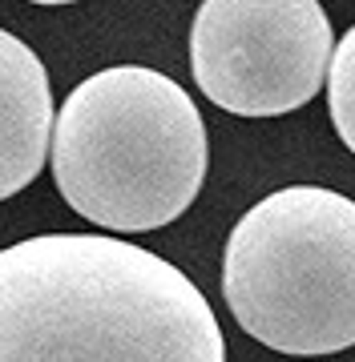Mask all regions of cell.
I'll use <instances>...</instances> for the list:
<instances>
[{
    "instance_id": "5",
    "label": "cell",
    "mask_w": 355,
    "mask_h": 362,
    "mask_svg": "<svg viewBox=\"0 0 355 362\" xmlns=\"http://www.w3.org/2000/svg\"><path fill=\"white\" fill-rule=\"evenodd\" d=\"M53 145V93L40 57L0 28V202L37 181Z\"/></svg>"
},
{
    "instance_id": "4",
    "label": "cell",
    "mask_w": 355,
    "mask_h": 362,
    "mask_svg": "<svg viewBox=\"0 0 355 362\" xmlns=\"http://www.w3.org/2000/svg\"><path fill=\"white\" fill-rule=\"evenodd\" d=\"M335 52L319 0H202L190 73L202 97L238 117H283L319 97Z\"/></svg>"
},
{
    "instance_id": "3",
    "label": "cell",
    "mask_w": 355,
    "mask_h": 362,
    "mask_svg": "<svg viewBox=\"0 0 355 362\" xmlns=\"http://www.w3.org/2000/svg\"><path fill=\"white\" fill-rule=\"evenodd\" d=\"M222 298L254 342L291 358L355 346V202L287 185L238 218L222 254Z\"/></svg>"
},
{
    "instance_id": "2",
    "label": "cell",
    "mask_w": 355,
    "mask_h": 362,
    "mask_svg": "<svg viewBox=\"0 0 355 362\" xmlns=\"http://www.w3.org/2000/svg\"><path fill=\"white\" fill-rule=\"evenodd\" d=\"M206 121L194 97L150 65L101 69L65 97L53 121L57 194L113 233L162 230L206 181Z\"/></svg>"
},
{
    "instance_id": "7",
    "label": "cell",
    "mask_w": 355,
    "mask_h": 362,
    "mask_svg": "<svg viewBox=\"0 0 355 362\" xmlns=\"http://www.w3.org/2000/svg\"><path fill=\"white\" fill-rule=\"evenodd\" d=\"M28 4H77V0H28Z\"/></svg>"
},
{
    "instance_id": "1",
    "label": "cell",
    "mask_w": 355,
    "mask_h": 362,
    "mask_svg": "<svg viewBox=\"0 0 355 362\" xmlns=\"http://www.w3.org/2000/svg\"><path fill=\"white\" fill-rule=\"evenodd\" d=\"M0 362H226V338L174 262L106 233H37L0 250Z\"/></svg>"
},
{
    "instance_id": "6",
    "label": "cell",
    "mask_w": 355,
    "mask_h": 362,
    "mask_svg": "<svg viewBox=\"0 0 355 362\" xmlns=\"http://www.w3.org/2000/svg\"><path fill=\"white\" fill-rule=\"evenodd\" d=\"M327 109L339 141L355 153V25L343 33V40L331 52L327 65Z\"/></svg>"
}]
</instances>
